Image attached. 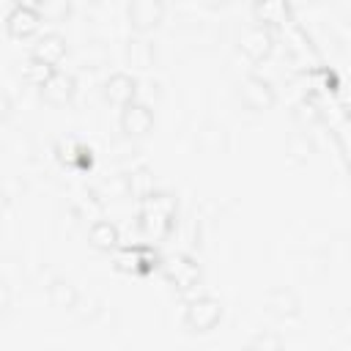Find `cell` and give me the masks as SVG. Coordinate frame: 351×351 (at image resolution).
<instances>
[{
  "label": "cell",
  "mask_w": 351,
  "mask_h": 351,
  "mask_svg": "<svg viewBox=\"0 0 351 351\" xmlns=\"http://www.w3.org/2000/svg\"><path fill=\"white\" fill-rule=\"evenodd\" d=\"M217 321H219V304L214 299H197V302H192V307L186 313V324L195 332H208Z\"/></svg>",
  "instance_id": "obj_1"
},
{
  "label": "cell",
  "mask_w": 351,
  "mask_h": 351,
  "mask_svg": "<svg viewBox=\"0 0 351 351\" xmlns=\"http://www.w3.org/2000/svg\"><path fill=\"white\" fill-rule=\"evenodd\" d=\"M162 16V3L159 0H134L132 3V22L145 30V27H154Z\"/></svg>",
  "instance_id": "obj_2"
},
{
  "label": "cell",
  "mask_w": 351,
  "mask_h": 351,
  "mask_svg": "<svg viewBox=\"0 0 351 351\" xmlns=\"http://www.w3.org/2000/svg\"><path fill=\"white\" fill-rule=\"evenodd\" d=\"M241 96H244V101H247L252 110H263V107L271 104V90H269V85H266L263 80H255V77H250V80L241 85Z\"/></svg>",
  "instance_id": "obj_3"
},
{
  "label": "cell",
  "mask_w": 351,
  "mask_h": 351,
  "mask_svg": "<svg viewBox=\"0 0 351 351\" xmlns=\"http://www.w3.org/2000/svg\"><path fill=\"white\" fill-rule=\"evenodd\" d=\"M296 307H299V299H296L293 291H288V288H277V291H271V293L266 296V310L274 313V315H280V318L293 315Z\"/></svg>",
  "instance_id": "obj_4"
},
{
  "label": "cell",
  "mask_w": 351,
  "mask_h": 351,
  "mask_svg": "<svg viewBox=\"0 0 351 351\" xmlns=\"http://www.w3.org/2000/svg\"><path fill=\"white\" fill-rule=\"evenodd\" d=\"M241 49L250 58H263L271 49V38H269V33H263V27H252L241 36Z\"/></svg>",
  "instance_id": "obj_5"
},
{
  "label": "cell",
  "mask_w": 351,
  "mask_h": 351,
  "mask_svg": "<svg viewBox=\"0 0 351 351\" xmlns=\"http://www.w3.org/2000/svg\"><path fill=\"white\" fill-rule=\"evenodd\" d=\"M41 88H44V99L52 104H66L71 99V80L63 74H52Z\"/></svg>",
  "instance_id": "obj_6"
},
{
  "label": "cell",
  "mask_w": 351,
  "mask_h": 351,
  "mask_svg": "<svg viewBox=\"0 0 351 351\" xmlns=\"http://www.w3.org/2000/svg\"><path fill=\"white\" fill-rule=\"evenodd\" d=\"M151 112L145 110V107H140V104H129L126 107V112H123V129L129 132V134H145L148 129H151Z\"/></svg>",
  "instance_id": "obj_7"
},
{
  "label": "cell",
  "mask_w": 351,
  "mask_h": 351,
  "mask_svg": "<svg viewBox=\"0 0 351 351\" xmlns=\"http://www.w3.org/2000/svg\"><path fill=\"white\" fill-rule=\"evenodd\" d=\"M77 288L71 285V282H66V280H55L52 285H49V302H52V307H58V310H74V304H77Z\"/></svg>",
  "instance_id": "obj_8"
},
{
  "label": "cell",
  "mask_w": 351,
  "mask_h": 351,
  "mask_svg": "<svg viewBox=\"0 0 351 351\" xmlns=\"http://www.w3.org/2000/svg\"><path fill=\"white\" fill-rule=\"evenodd\" d=\"M36 25H38V22H36V11H33V8H22V5H19V8L8 16V33H11V36H19V38L27 36V33H33Z\"/></svg>",
  "instance_id": "obj_9"
},
{
  "label": "cell",
  "mask_w": 351,
  "mask_h": 351,
  "mask_svg": "<svg viewBox=\"0 0 351 351\" xmlns=\"http://www.w3.org/2000/svg\"><path fill=\"white\" fill-rule=\"evenodd\" d=\"M33 58H38V60H44V63H58L60 58H63V41L58 38V36H47V38H41L38 44H36V52H33Z\"/></svg>",
  "instance_id": "obj_10"
},
{
  "label": "cell",
  "mask_w": 351,
  "mask_h": 351,
  "mask_svg": "<svg viewBox=\"0 0 351 351\" xmlns=\"http://www.w3.org/2000/svg\"><path fill=\"white\" fill-rule=\"evenodd\" d=\"M132 93H134V82H132L126 74H115V77L107 82V96H110L112 101H118V104H126V101L132 99Z\"/></svg>",
  "instance_id": "obj_11"
},
{
  "label": "cell",
  "mask_w": 351,
  "mask_h": 351,
  "mask_svg": "<svg viewBox=\"0 0 351 351\" xmlns=\"http://www.w3.org/2000/svg\"><path fill=\"white\" fill-rule=\"evenodd\" d=\"M90 241H93L96 247L110 250V247L115 244V228H112L110 222H96V225L90 228Z\"/></svg>",
  "instance_id": "obj_12"
},
{
  "label": "cell",
  "mask_w": 351,
  "mask_h": 351,
  "mask_svg": "<svg viewBox=\"0 0 351 351\" xmlns=\"http://www.w3.org/2000/svg\"><path fill=\"white\" fill-rule=\"evenodd\" d=\"M52 74H55V71L49 69V63L38 60V58H33V60L25 66V77H27L30 82H36V85H44V82H47Z\"/></svg>",
  "instance_id": "obj_13"
},
{
  "label": "cell",
  "mask_w": 351,
  "mask_h": 351,
  "mask_svg": "<svg viewBox=\"0 0 351 351\" xmlns=\"http://www.w3.org/2000/svg\"><path fill=\"white\" fill-rule=\"evenodd\" d=\"M74 313L82 318V321H93L99 313H101V299L96 296H77V304H74Z\"/></svg>",
  "instance_id": "obj_14"
},
{
  "label": "cell",
  "mask_w": 351,
  "mask_h": 351,
  "mask_svg": "<svg viewBox=\"0 0 351 351\" xmlns=\"http://www.w3.org/2000/svg\"><path fill=\"white\" fill-rule=\"evenodd\" d=\"M258 14H261L266 22H277V19L285 14V5H282L280 0H263V3L258 5Z\"/></svg>",
  "instance_id": "obj_15"
},
{
  "label": "cell",
  "mask_w": 351,
  "mask_h": 351,
  "mask_svg": "<svg viewBox=\"0 0 351 351\" xmlns=\"http://www.w3.org/2000/svg\"><path fill=\"white\" fill-rule=\"evenodd\" d=\"M36 3H38V0H19L22 8H30V5H36Z\"/></svg>",
  "instance_id": "obj_16"
},
{
  "label": "cell",
  "mask_w": 351,
  "mask_h": 351,
  "mask_svg": "<svg viewBox=\"0 0 351 351\" xmlns=\"http://www.w3.org/2000/svg\"><path fill=\"white\" fill-rule=\"evenodd\" d=\"M206 3H222V0H206Z\"/></svg>",
  "instance_id": "obj_17"
}]
</instances>
